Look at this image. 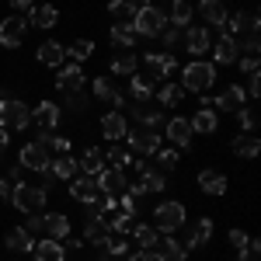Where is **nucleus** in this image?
I'll return each instance as SVG.
<instances>
[{
  "label": "nucleus",
  "mask_w": 261,
  "mask_h": 261,
  "mask_svg": "<svg viewBox=\"0 0 261 261\" xmlns=\"http://www.w3.org/2000/svg\"><path fill=\"white\" fill-rule=\"evenodd\" d=\"M216 66L205 60H192L185 70H181V91H195V94H202V91H209L213 84H216Z\"/></svg>",
  "instance_id": "f257e3e1"
},
{
  "label": "nucleus",
  "mask_w": 261,
  "mask_h": 261,
  "mask_svg": "<svg viewBox=\"0 0 261 261\" xmlns=\"http://www.w3.org/2000/svg\"><path fill=\"white\" fill-rule=\"evenodd\" d=\"M167 24H171V21H167V11L157 7V4H146V7L136 11V18H133V32L143 35V39H157Z\"/></svg>",
  "instance_id": "f03ea898"
},
{
  "label": "nucleus",
  "mask_w": 261,
  "mask_h": 261,
  "mask_svg": "<svg viewBox=\"0 0 261 261\" xmlns=\"http://www.w3.org/2000/svg\"><path fill=\"white\" fill-rule=\"evenodd\" d=\"M32 125V108L21 98H4L0 101V129L4 133H21Z\"/></svg>",
  "instance_id": "7ed1b4c3"
},
{
  "label": "nucleus",
  "mask_w": 261,
  "mask_h": 261,
  "mask_svg": "<svg viewBox=\"0 0 261 261\" xmlns=\"http://www.w3.org/2000/svg\"><path fill=\"white\" fill-rule=\"evenodd\" d=\"M49 199V192L42 185H28V181H14L11 185V205L21 209V213H39Z\"/></svg>",
  "instance_id": "20e7f679"
},
{
  "label": "nucleus",
  "mask_w": 261,
  "mask_h": 261,
  "mask_svg": "<svg viewBox=\"0 0 261 261\" xmlns=\"http://www.w3.org/2000/svg\"><path fill=\"white\" fill-rule=\"evenodd\" d=\"M185 223H188V213L181 202H161L153 209V230L157 233H178Z\"/></svg>",
  "instance_id": "39448f33"
},
{
  "label": "nucleus",
  "mask_w": 261,
  "mask_h": 261,
  "mask_svg": "<svg viewBox=\"0 0 261 261\" xmlns=\"http://www.w3.org/2000/svg\"><path fill=\"white\" fill-rule=\"evenodd\" d=\"M140 63L150 70L146 73V81L157 84V77H171V73H178V56L174 53H143Z\"/></svg>",
  "instance_id": "423d86ee"
},
{
  "label": "nucleus",
  "mask_w": 261,
  "mask_h": 261,
  "mask_svg": "<svg viewBox=\"0 0 261 261\" xmlns=\"http://www.w3.org/2000/svg\"><path fill=\"white\" fill-rule=\"evenodd\" d=\"M125 140H129V150H133V153H140V157H153V153L161 150V133H157V129L133 125V129L125 133Z\"/></svg>",
  "instance_id": "0eeeda50"
},
{
  "label": "nucleus",
  "mask_w": 261,
  "mask_h": 261,
  "mask_svg": "<svg viewBox=\"0 0 261 261\" xmlns=\"http://www.w3.org/2000/svg\"><path fill=\"white\" fill-rule=\"evenodd\" d=\"M181 45H185V53H188V56H195V60H199V56L209 53V45H213V32H209L205 24H188Z\"/></svg>",
  "instance_id": "6e6552de"
},
{
  "label": "nucleus",
  "mask_w": 261,
  "mask_h": 261,
  "mask_svg": "<svg viewBox=\"0 0 261 261\" xmlns=\"http://www.w3.org/2000/svg\"><path fill=\"white\" fill-rule=\"evenodd\" d=\"M24 32H28V18L11 14L7 21H0V45L4 49H18L21 42H24Z\"/></svg>",
  "instance_id": "1a4fd4ad"
},
{
  "label": "nucleus",
  "mask_w": 261,
  "mask_h": 261,
  "mask_svg": "<svg viewBox=\"0 0 261 261\" xmlns=\"http://www.w3.org/2000/svg\"><path fill=\"white\" fill-rule=\"evenodd\" d=\"M18 161H21V167L39 171V174H42V171H49V161H53V157H49V150H45V146L35 140V143H24V146H21Z\"/></svg>",
  "instance_id": "9d476101"
},
{
  "label": "nucleus",
  "mask_w": 261,
  "mask_h": 261,
  "mask_svg": "<svg viewBox=\"0 0 261 261\" xmlns=\"http://www.w3.org/2000/svg\"><path fill=\"white\" fill-rule=\"evenodd\" d=\"M133 119H136V125H143V129H157L161 133L164 129V108L161 105H153V101H143V105H133Z\"/></svg>",
  "instance_id": "9b49d317"
},
{
  "label": "nucleus",
  "mask_w": 261,
  "mask_h": 261,
  "mask_svg": "<svg viewBox=\"0 0 261 261\" xmlns=\"http://www.w3.org/2000/svg\"><path fill=\"white\" fill-rule=\"evenodd\" d=\"M213 220L209 216H199V220L188 226V233H185V251H199V247H205V244L213 241Z\"/></svg>",
  "instance_id": "f8f14e48"
},
{
  "label": "nucleus",
  "mask_w": 261,
  "mask_h": 261,
  "mask_svg": "<svg viewBox=\"0 0 261 261\" xmlns=\"http://www.w3.org/2000/svg\"><path fill=\"white\" fill-rule=\"evenodd\" d=\"M164 133H167V140L174 143L178 150H192V125H188V119L185 115H174V119H167L164 122Z\"/></svg>",
  "instance_id": "ddd939ff"
},
{
  "label": "nucleus",
  "mask_w": 261,
  "mask_h": 261,
  "mask_svg": "<svg viewBox=\"0 0 261 261\" xmlns=\"http://www.w3.org/2000/svg\"><path fill=\"white\" fill-rule=\"evenodd\" d=\"M125 133H129V122H125V115H122L119 108H112L108 115H101V136L108 143L125 140Z\"/></svg>",
  "instance_id": "4468645a"
},
{
  "label": "nucleus",
  "mask_w": 261,
  "mask_h": 261,
  "mask_svg": "<svg viewBox=\"0 0 261 261\" xmlns=\"http://www.w3.org/2000/svg\"><path fill=\"white\" fill-rule=\"evenodd\" d=\"M209 49H213V60L220 63V66H233V63H237V56H241V49H237L233 35H226V32H220V35H216V42H213Z\"/></svg>",
  "instance_id": "2eb2a0df"
},
{
  "label": "nucleus",
  "mask_w": 261,
  "mask_h": 261,
  "mask_svg": "<svg viewBox=\"0 0 261 261\" xmlns=\"http://www.w3.org/2000/svg\"><path fill=\"white\" fill-rule=\"evenodd\" d=\"M84 70L81 63H70V66H60V73H56V87H60L63 94H77V91H84Z\"/></svg>",
  "instance_id": "dca6fc26"
},
{
  "label": "nucleus",
  "mask_w": 261,
  "mask_h": 261,
  "mask_svg": "<svg viewBox=\"0 0 261 261\" xmlns=\"http://www.w3.org/2000/svg\"><path fill=\"white\" fill-rule=\"evenodd\" d=\"M60 119H63V112H60L56 101H39V105L32 108V122H35L39 129H56Z\"/></svg>",
  "instance_id": "f3484780"
},
{
  "label": "nucleus",
  "mask_w": 261,
  "mask_h": 261,
  "mask_svg": "<svg viewBox=\"0 0 261 261\" xmlns=\"http://www.w3.org/2000/svg\"><path fill=\"white\" fill-rule=\"evenodd\" d=\"M153 254H157L161 261H185L188 251H185V244H181V241H174V233H161L157 244H153Z\"/></svg>",
  "instance_id": "a211bd4d"
},
{
  "label": "nucleus",
  "mask_w": 261,
  "mask_h": 261,
  "mask_svg": "<svg viewBox=\"0 0 261 261\" xmlns=\"http://www.w3.org/2000/svg\"><path fill=\"white\" fill-rule=\"evenodd\" d=\"M101 192H98V181L91 178V174H77V178H70V199H77V202H94Z\"/></svg>",
  "instance_id": "6ab92c4d"
},
{
  "label": "nucleus",
  "mask_w": 261,
  "mask_h": 261,
  "mask_svg": "<svg viewBox=\"0 0 261 261\" xmlns=\"http://www.w3.org/2000/svg\"><path fill=\"white\" fill-rule=\"evenodd\" d=\"M35 60H39L42 66L60 70L63 60H66V45H63V42H56V39H45V42L39 45V53H35Z\"/></svg>",
  "instance_id": "aec40b11"
},
{
  "label": "nucleus",
  "mask_w": 261,
  "mask_h": 261,
  "mask_svg": "<svg viewBox=\"0 0 261 261\" xmlns=\"http://www.w3.org/2000/svg\"><path fill=\"white\" fill-rule=\"evenodd\" d=\"M94 181H98L101 195H122V192H125V174H122V167H105Z\"/></svg>",
  "instance_id": "412c9836"
},
{
  "label": "nucleus",
  "mask_w": 261,
  "mask_h": 261,
  "mask_svg": "<svg viewBox=\"0 0 261 261\" xmlns=\"http://www.w3.org/2000/svg\"><path fill=\"white\" fill-rule=\"evenodd\" d=\"M188 125H192V133H199V136H216V133H220V115H216L213 108H199V112L188 119Z\"/></svg>",
  "instance_id": "4be33fe9"
},
{
  "label": "nucleus",
  "mask_w": 261,
  "mask_h": 261,
  "mask_svg": "<svg viewBox=\"0 0 261 261\" xmlns=\"http://www.w3.org/2000/svg\"><path fill=\"white\" fill-rule=\"evenodd\" d=\"M247 28H261L258 14H247V11H233V14H226V21H223L220 32H226V35H241V32H247Z\"/></svg>",
  "instance_id": "5701e85b"
},
{
  "label": "nucleus",
  "mask_w": 261,
  "mask_h": 261,
  "mask_svg": "<svg viewBox=\"0 0 261 261\" xmlns=\"http://www.w3.org/2000/svg\"><path fill=\"white\" fill-rule=\"evenodd\" d=\"M91 87H94V98H98V101H105V105H112V108H119V112H122L125 94H122V91L108 81V77H94V84H91Z\"/></svg>",
  "instance_id": "b1692460"
},
{
  "label": "nucleus",
  "mask_w": 261,
  "mask_h": 261,
  "mask_svg": "<svg viewBox=\"0 0 261 261\" xmlns=\"http://www.w3.org/2000/svg\"><path fill=\"white\" fill-rule=\"evenodd\" d=\"M220 112H237V108H244L247 105V94H244L241 84H230V87H223L220 94H216V101H213Z\"/></svg>",
  "instance_id": "393cba45"
},
{
  "label": "nucleus",
  "mask_w": 261,
  "mask_h": 261,
  "mask_svg": "<svg viewBox=\"0 0 261 261\" xmlns=\"http://www.w3.org/2000/svg\"><path fill=\"white\" fill-rule=\"evenodd\" d=\"M230 150H233L237 161H254V157L261 153V140L254 136V133H241L237 140L230 143Z\"/></svg>",
  "instance_id": "a878e982"
},
{
  "label": "nucleus",
  "mask_w": 261,
  "mask_h": 261,
  "mask_svg": "<svg viewBox=\"0 0 261 261\" xmlns=\"http://www.w3.org/2000/svg\"><path fill=\"white\" fill-rule=\"evenodd\" d=\"M28 24H35V28H56L60 24V11L53 7V4H32L28 7Z\"/></svg>",
  "instance_id": "bb28decb"
},
{
  "label": "nucleus",
  "mask_w": 261,
  "mask_h": 261,
  "mask_svg": "<svg viewBox=\"0 0 261 261\" xmlns=\"http://www.w3.org/2000/svg\"><path fill=\"white\" fill-rule=\"evenodd\" d=\"M108 66H112V73H115V77H133V73L140 70V56H136L133 49H119V53L112 56Z\"/></svg>",
  "instance_id": "cd10ccee"
},
{
  "label": "nucleus",
  "mask_w": 261,
  "mask_h": 261,
  "mask_svg": "<svg viewBox=\"0 0 261 261\" xmlns=\"http://www.w3.org/2000/svg\"><path fill=\"white\" fill-rule=\"evenodd\" d=\"M4 247H7V251H14V254H28V251H35V237H32L24 226H14V230H7Z\"/></svg>",
  "instance_id": "c85d7f7f"
},
{
  "label": "nucleus",
  "mask_w": 261,
  "mask_h": 261,
  "mask_svg": "<svg viewBox=\"0 0 261 261\" xmlns=\"http://www.w3.org/2000/svg\"><path fill=\"white\" fill-rule=\"evenodd\" d=\"M35 261H66L63 241H53V237H42V241H35Z\"/></svg>",
  "instance_id": "c756f323"
},
{
  "label": "nucleus",
  "mask_w": 261,
  "mask_h": 261,
  "mask_svg": "<svg viewBox=\"0 0 261 261\" xmlns=\"http://www.w3.org/2000/svg\"><path fill=\"white\" fill-rule=\"evenodd\" d=\"M42 237L66 241V237H70V216H63V213H45V233H42Z\"/></svg>",
  "instance_id": "7c9ffc66"
},
{
  "label": "nucleus",
  "mask_w": 261,
  "mask_h": 261,
  "mask_svg": "<svg viewBox=\"0 0 261 261\" xmlns=\"http://www.w3.org/2000/svg\"><path fill=\"white\" fill-rule=\"evenodd\" d=\"M105 226H108V233L129 237V233H133V216H129L125 209H112V213H105Z\"/></svg>",
  "instance_id": "2f4dec72"
},
{
  "label": "nucleus",
  "mask_w": 261,
  "mask_h": 261,
  "mask_svg": "<svg viewBox=\"0 0 261 261\" xmlns=\"http://www.w3.org/2000/svg\"><path fill=\"white\" fill-rule=\"evenodd\" d=\"M77 171H81V164L73 161L70 153H63V157H53V161H49V174H53V178H60V181L77 178Z\"/></svg>",
  "instance_id": "473e14b6"
},
{
  "label": "nucleus",
  "mask_w": 261,
  "mask_h": 261,
  "mask_svg": "<svg viewBox=\"0 0 261 261\" xmlns=\"http://www.w3.org/2000/svg\"><path fill=\"white\" fill-rule=\"evenodd\" d=\"M199 188L205 195H216L220 199V195H226V178H223L220 171H209L205 167V171H199Z\"/></svg>",
  "instance_id": "72a5a7b5"
},
{
  "label": "nucleus",
  "mask_w": 261,
  "mask_h": 261,
  "mask_svg": "<svg viewBox=\"0 0 261 261\" xmlns=\"http://www.w3.org/2000/svg\"><path fill=\"white\" fill-rule=\"evenodd\" d=\"M136 11H140V4H136V0H112V4H108V14H112L115 24H133Z\"/></svg>",
  "instance_id": "f704fd0d"
},
{
  "label": "nucleus",
  "mask_w": 261,
  "mask_h": 261,
  "mask_svg": "<svg viewBox=\"0 0 261 261\" xmlns=\"http://www.w3.org/2000/svg\"><path fill=\"white\" fill-rule=\"evenodd\" d=\"M77 164H81V171H84V174L98 178L101 171H105V153H101V146H87V150H84V157H81Z\"/></svg>",
  "instance_id": "c9c22d12"
},
{
  "label": "nucleus",
  "mask_w": 261,
  "mask_h": 261,
  "mask_svg": "<svg viewBox=\"0 0 261 261\" xmlns=\"http://www.w3.org/2000/svg\"><path fill=\"white\" fill-rule=\"evenodd\" d=\"M108 39H112L115 49H136V32H133V24H112Z\"/></svg>",
  "instance_id": "e433bc0d"
},
{
  "label": "nucleus",
  "mask_w": 261,
  "mask_h": 261,
  "mask_svg": "<svg viewBox=\"0 0 261 261\" xmlns=\"http://www.w3.org/2000/svg\"><path fill=\"white\" fill-rule=\"evenodd\" d=\"M199 11H202V21H209L213 28H223V21H226V14H230V11L223 7V0H205Z\"/></svg>",
  "instance_id": "4c0bfd02"
},
{
  "label": "nucleus",
  "mask_w": 261,
  "mask_h": 261,
  "mask_svg": "<svg viewBox=\"0 0 261 261\" xmlns=\"http://www.w3.org/2000/svg\"><path fill=\"white\" fill-rule=\"evenodd\" d=\"M167 21H171L174 28H188V21H192V4H188V0H171Z\"/></svg>",
  "instance_id": "58836bf2"
},
{
  "label": "nucleus",
  "mask_w": 261,
  "mask_h": 261,
  "mask_svg": "<svg viewBox=\"0 0 261 261\" xmlns=\"http://www.w3.org/2000/svg\"><path fill=\"white\" fill-rule=\"evenodd\" d=\"M129 87H133V105H143V101H153V84L140 77V73H133L129 77Z\"/></svg>",
  "instance_id": "ea45409f"
},
{
  "label": "nucleus",
  "mask_w": 261,
  "mask_h": 261,
  "mask_svg": "<svg viewBox=\"0 0 261 261\" xmlns=\"http://www.w3.org/2000/svg\"><path fill=\"white\" fill-rule=\"evenodd\" d=\"M153 98H157L161 108H174V105L185 98V91H181V84H164L161 91H153Z\"/></svg>",
  "instance_id": "a19ab883"
},
{
  "label": "nucleus",
  "mask_w": 261,
  "mask_h": 261,
  "mask_svg": "<svg viewBox=\"0 0 261 261\" xmlns=\"http://www.w3.org/2000/svg\"><path fill=\"white\" fill-rule=\"evenodd\" d=\"M66 56H70L73 63L91 60V56H94V42H91V39H73L70 45H66Z\"/></svg>",
  "instance_id": "79ce46f5"
},
{
  "label": "nucleus",
  "mask_w": 261,
  "mask_h": 261,
  "mask_svg": "<svg viewBox=\"0 0 261 261\" xmlns=\"http://www.w3.org/2000/svg\"><path fill=\"white\" fill-rule=\"evenodd\" d=\"M157 230H153V223H133V241L140 244V247H153L157 244Z\"/></svg>",
  "instance_id": "37998d69"
},
{
  "label": "nucleus",
  "mask_w": 261,
  "mask_h": 261,
  "mask_svg": "<svg viewBox=\"0 0 261 261\" xmlns=\"http://www.w3.org/2000/svg\"><path fill=\"white\" fill-rule=\"evenodd\" d=\"M105 161L112 164V167H125V164H133V150H129V146H122V143H115V146H108V150H105Z\"/></svg>",
  "instance_id": "c03bdc74"
},
{
  "label": "nucleus",
  "mask_w": 261,
  "mask_h": 261,
  "mask_svg": "<svg viewBox=\"0 0 261 261\" xmlns=\"http://www.w3.org/2000/svg\"><path fill=\"white\" fill-rule=\"evenodd\" d=\"M101 233H108V226H105V216H84V241L94 244Z\"/></svg>",
  "instance_id": "a18cd8bd"
},
{
  "label": "nucleus",
  "mask_w": 261,
  "mask_h": 261,
  "mask_svg": "<svg viewBox=\"0 0 261 261\" xmlns=\"http://www.w3.org/2000/svg\"><path fill=\"white\" fill-rule=\"evenodd\" d=\"M140 185H143V192H164V188H167V174L153 171V167H146L143 178H140Z\"/></svg>",
  "instance_id": "49530a36"
},
{
  "label": "nucleus",
  "mask_w": 261,
  "mask_h": 261,
  "mask_svg": "<svg viewBox=\"0 0 261 261\" xmlns=\"http://www.w3.org/2000/svg\"><path fill=\"white\" fill-rule=\"evenodd\" d=\"M233 115H237V125H241L244 133H254V129H258V108H254V105H244Z\"/></svg>",
  "instance_id": "de8ad7c7"
},
{
  "label": "nucleus",
  "mask_w": 261,
  "mask_h": 261,
  "mask_svg": "<svg viewBox=\"0 0 261 261\" xmlns=\"http://www.w3.org/2000/svg\"><path fill=\"white\" fill-rule=\"evenodd\" d=\"M153 157H157V171L161 174H171L178 167V150H157Z\"/></svg>",
  "instance_id": "09e8293b"
},
{
  "label": "nucleus",
  "mask_w": 261,
  "mask_h": 261,
  "mask_svg": "<svg viewBox=\"0 0 261 261\" xmlns=\"http://www.w3.org/2000/svg\"><path fill=\"white\" fill-rule=\"evenodd\" d=\"M157 39H161V42H164V49L171 53V49H178V45H181V39H185V28H174V24H167L161 35H157Z\"/></svg>",
  "instance_id": "8fccbe9b"
},
{
  "label": "nucleus",
  "mask_w": 261,
  "mask_h": 261,
  "mask_svg": "<svg viewBox=\"0 0 261 261\" xmlns=\"http://www.w3.org/2000/svg\"><path fill=\"white\" fill-rule=\"evenodd\" d=\"M237 261H261V241H258V237H251L247 247L237 251Z\"/></svg>",
  "instance_id": "3c124183"
},
{
  "label": "nucleus",
  "mask_w": 261,
  "mask_h": 261,
  "mask_svg": "<svg viewBox=\"0 0 261 261\" xmlns=\"http://www.w3.org/2000/svg\"><path fill=\"white\" fill-rule=\"evenodd\" d=\"M66 105H70V112H87L91 98H87L84 91H77V94H66Z\"/></svg>",
  "instance_id": "603ef678"
},
{
  "label": "nucleus",
  "mask_w": 261,
  "mask_h": 261,
  "mask_svg": "<svg viewBox=\"0 0 261 261\" xmlns=\"http://www.w3.org/2000/svg\"><path fill=\"white\" fill-rule=\"evenodd\" d=\"M24 230L35 237V233H45V216H39V213H28V223H24Z\"/></svg>",
  "instance_id": "864d4df0"
},
{
  "label": "nucleus",
  "mask_w": 261,
  "mask_h": 261,
  "mask_svg": "<svg viewBox=\"0 0 261 261\" xmlns=\"http://www.w3.org/2000/svg\"><path fill=\"white\" fill-rule=\"evenodd\" d=\"M237 63L244 73H258V53H244V56H237Z\"/></svg>",
  "instance_id": "5fc2aeb1"
},
{
  "label": "nucleus",
  "mask_w": 261,
  "mask_h": 261,
  "mask_svg": "<svg viewBox=\"0 0 261 261\" xmlns=\"http://www.w3.org/2000/svg\"><path fill=\"white\" fill-rule=\"evenodd\" d=\"M244 94H247V101H254L261 94V77H258V73H247V87H244Z\"/></svg>",
  "instance_id": "6e6d98bb"
},
{
  "label": "nucleus",
  "mask_w": 261,
  "mask_h": 261,
  "mask_svg": "<svg viewBox=\"0 0 261 261\" xmlns=\"http://www.w3.org/2000/svg\"><path fill=\"white\" fill-rule=\"evenodd\" d=\"M122 209H125V213H129V216H136V209H140V199H133V195H129V192H122Z\"/></svg>",
  "instance_id": "4d7b16f0"
},
{
  "label": "nucleus",
  "mask_w": 261,
  "mask_h": 261,
  "mask_svg": "<svg viewBox=\"0 0 261 261\" xmlns=\"http://www.w3.org/2000/svg\"><path fill=\"white\" fill-rule=\"evenodd\" d=\"M247 241H251V237H247V233H244V230H237V226H233V230H230V244H233V247H237V251H241V247H247Z\"/></svg>",
  "instance_id": "13d9d810"
},
{
  "label": "nucleus",
  "mask_w": 261,
  "mask_h": 261,
  "mask_svg": "<svg viewBox=\"0 0 261 261\" xmlns=\"http://www.w3.org/2000/svg\"><path fill=\"white\" fill-rule=\"evenodd\" d=\"M11 202V178H0V205Z\"/></svg>",
  "instance_id": "bf43d9fd"
},
{
  "label": "nucleus",
  "mask_w": 261,
  "mask_h": 261,
  "mask_svg": "<svg viewBox=\"0 0 261 261\" xmlns=\"http://www.w3.org/2000/svg\"><path fill=\"white\" fill-rule=\"evenodd\" d=\"M7 4H11V7H14V14H18V11H28L35 0H7Z\"/></svg>",
  "instance_id": "052dcab7"
},
{
  "label": "nucleus",
  "mask_w": 261,
  "mask_h": 261,
  "mask_svg": "<svg viewBox=\"0 0 261 261\" xmlns=\"http://www.w3.org/2000/svg\"><path fill=\"white\" fill-rule=\"evenodd\" d=\"M7 136H11V133H4V129H0V153L7 150Z\"/></svg>",
  "instance_id": "680f3d73"
},
{
  "label": "nucleus",
  "mask_w": 261,
  "mask_h": 261,
  "mask_svg": "<svg viewBox=\"0 0 261 261\" xmlns=\"http://www.w3.org/2000/svg\"><path fill=\"white\" fill-rule=\"evenodd\" d=\"M98 261H122V258H108V254H98Z\"/></svg>",
  "instance_id": "e2e57ef3"
}]
</instances>
